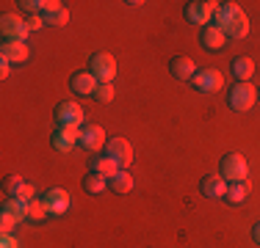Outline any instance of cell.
Segmentation results:
<instances>
[{
  "label": "cell",
  "instance_id": "obj_1",
  "mask_svg": "<svg viewBox=\"0 0 260 248\" xmlns=\"http://www.w3.org/2000/svg\"><path fill=\"white\" fill-rule=\"evenodd\" d=\"M213 25L227 36V39H244V36L249 33V17H246V11L241 9L238 3H230V0L216 6Z\"/></svg>",
  "mask_w": 260,
  "mask_h": 248
},
{
  "label": "cell",
  "instance_id": "obj_2",
  "mask_svg": "<svg viewBox=\"0 0 260 248\" xmlns=\"http://www.w3.org/2000/svg\"><path fill=\"white\" fill-rule=\"evenodd\" d=\"M219 177L224 179L227 185L230 182H244L249 177V166H246V157L238 152H227L224 157L219 160Z\"/></svg>",
  "mask_w": 260,
  "mask_h": 248
},
{
  "label": "cell",
  "instance_id": "obj_3",
  "mask_svg": "<svg viewBox=\"0 0 260 248\" xmlns=\"http://www.w3.org/2000/svg\"><path fill=\"white\" fill-rule=\"evenodd\" d=\"M255 102H257V89L252 83H235L227 94V108L235 110V113H246Z\"/></svg>",
  "mask_w": 260,
  "mask_h": 248
},
{
  "label": "cell",
  "instance_id": "obj_4",
  "mask_svg": "<svg viewBox=\"0 0 260 248\" xmlns=\"http://www.w3.org/2000/svg\"><path fill=\"white\" fill-rule=\"evenodd\" d=\"M53 116H55V121H58V127H75V130H80L86 124L83 121L86 113H83V108H80L75 99H61V102L55 105Z\"/></svg>",
  "mask_w": 260,
  "mask_h": 248
},
{
  "label": "cell",
  "instance_id": "obj_5",
  "mask_svg": "<svg viewBox=\"0 0 260 248\" xmlns=\"http://www.w3.org/2000/svg\"><path fill=\"white\" fill-rule=\"evenodd\" d=\"M216 6L219 3H213V0H191V3H185L183 14H185V20H188L191 25L205 28V25H210V20H213Z\"/></svg>",
  "mask_w": 260,
  "mask_h": 248
},
{
  "label": "cell",
  "instance_id": "obj_6",
  "mask_svg": "<svg viewBox=\"0 0 260 248\" xmlns=\"http://www.w3.org/2000/svg\"><path fill=\"white\" fill-rule=\"evenodd\" d=\"M105 157H111L119 169H130V163H133V146H130L127 138H122V135H116V138H108L105 141Z\"/></svg>",
  "mask_w": 260,
  "mask_h": 248
},
{
  "label": "cell",
  "instance_id": "obj_7",
  "mask_svg": "<svg viewBox=\"0 0 260 248\" xmlns=\"http://www.w3.org/2000/svg\"><path fill=\"white\" fill-rule=\"evenodd\" d=\"M89 72L94 74L97 83H111L116 77V58L111 53H94L89 61Z\"/></svg>",
  "mask_w": 260,
  "mask_h": 248
},
{
  "label": "cell",
  "instance_id": "obj_8",
  "mask_svg": "<svg viewBox=\"0 0 260 248\" xmlns=\"http://www.w3.org/2000/svg\"><path fill=\"white\" fill-rule=\"evenodd\" d=\"M0 30H3V39H9V42H25L30 33L25 20L20 14H9V11L0 17Z\"/></svg>",
  "mask_w": 260,
  "mask_h": 248
},
{
  "label": "cell",
  "instance_id": "obj_9",
  "mask_svg": "<svg viewBox=\"0 0 260 248\" xmlns=\"http://www.w3.org/2000/svg\"><path fill=\"white\" fill-rule=\"evenodd\" d=\"M191 86H194L200 94H216V91H221V86H224V77H221L219 69H200L191 77Z\"/></svg>",
  "mask_w": 260,
  "mask_h": 248
},
{
  "label": "cell",
  "instance_id": "obj_10",
  "mask_svg": "<svg viewBox=\"0 0 260 248\" xmlns=\"http://www.w3.org/2000/svg\"><path fill=\"white\" fill-rule=\"evenodd\" d=\"M105 130L100 127V124H91V121H86L83 127H80V149H86V152H97V149H103L105 146Z\"/></svg>",
  "mask_w": 260,
  "mask_h": 248
},
{
  "label": "cell",
  "instance_id": "obj_11",
  "mask_svg": "<svg viewBox=\"0 0 260 248\" xmlns=\"http://www.w3.org/2000/svg\"><path fill=\"white\" fill-rule=\"evenodd\" d=\"M94 89H97V80H94V74H91L89 69L72 72V77H70V91H72V94L91 97V94H94Z\"/></svg>",
  "mask_w": 260,
  "mask_h": 248
},
{
  "label": "cell",
  "instance_id": "obj_12",
  "mask_svg": "<svg viewBox=\"0 0 260 248\" xmlns=\"http://www.w3.org/2000/svg\"><path fill=\"white\" fill-rule=\"evenodd\" d=\"M50 144H53L55 152H72V149L80 144V130H75V127H58L53 133Z\"/></svg>",
  "mask_w": 260,
  "mask_h": 248
},
{
  "label": "cell",
  "instance_id": "obj_13",
  "mask_svg": "<svg viewBox=\"0 0 260 248\" xmlns=\"http://www.w3.org/2000/svg\"><path fill=\"white\" fill-rule=\"evenodd\" d=\"M42 201L47 204V210H50V215H64L67 210H70V193H67L64 188H50L42 193Z\"/></svg>",
  "mask_w": 260,
  "mask_h": 248
},
{
  "label": "cell",
  "instance_id": "obj_14",
  "mask_svg": "<svg viewBox=\"0 0 260 248\" xmlns=\"http://www.w3.org/2000/svg\"><path fill=\"white\" fill-rule=\"evenodd\" d=\"M224 42H227V36L221 33L213 22L205 25V28L200 30V47L205 50V53H219V50L224 47Z\"/></svg>",
  "mask_w": 260,
  "mask_h": 248
},
{
  "label": "cell",
  "instance_id": "obj_15",
  "mask_svg": "<svg viewBox=\"0 0 260 248\" xmlns=\"http://www.w3.org/2000/svg\"><path fill=\"white\" fill-rule=\"evenodd\" d=\"M0 58H6L9 64H25V61L30 58V50H28L25 42H9V39H3Z\"/></svg>",
  "mask_w": 260,
  "mask_h": 248
},
{
  "label": "cell",
  "instance_id": "obj_16",
  "mask_svg": "<svg viewBox=\"0 0 260 248\" xmlns=\"http://www.w3.org/2000/svg\"><path fill=\"white\" fill-rule=\"evenodd\" d=\"M169 72L175 80H191L200 69H197L194 58H188V55H175V58L169 61Z\"/></svg>",
  "mask_w": 260,
  "mask_h": 248
},
{
  "label": "cell",
  "instance_id": "obj_17",
  "mask_svg": "<svg viewBox=\"0 0 260 248\" xmlns=\"http://www.w3.org/2000/svg\"><path fill=\"white\" fill-rule=\"evenodd\" d=\"M200 193L205 198H224L227 182L219 177V174H208V177H202V182H200Z\"/></svg>",
  "mask_w": 260,
  "mask_h": 248
},
{
  "label": "cell",
  "instance_id": "obj_18",
  "mask_svg": "<svg viewBox=\"0 0 260 248\" xmlns=\"http://www.w3.org/2000/svg\"><path fill=\"white\" fill-rule=\"evenodd\" d=\"M230 72H233L235 83H249L252 74H255V61L249 55H238V58L230 61Z\"/></svg>",
  "mask_w": 260,
  "mask_h": 248
},
{
  "label": "cell",
  "instance_id": "obj_19",
  "mask_svg": "<svg viewBox=\"0 0 260 248\" xmlns=\"http://www.w3.org/2000/svg\"><path fill=\"white\" fill-rule=\"evenodd\" d=\"M249 190H252V185L246 182H230L227 185V193H224V201L230 204V207H238V204H244V198L249 196Z\"/></svg>",
  "mask_w": 260,
  "mask_h": 248
},
{
  "label": "cell",
  "instance_id": "obj_20",
  "mask_svg": "<svg viewBox=\"0 0 260 248\" xmlns=\"http://www.w3.org/2000/svg\"><path fill=\"white\" fill-rule=\"evenodd\" d=\"M108 190H114V193H119V196H125L133 190V177H130V171L125 169H119L114 174V177L108 179Z\"/></svg>",
  "mask_w": 260,
  "mask_h": 248
},
{
  "label": "cell",
  "instance_id": "obj_21",
  "mask_svg": "<svg viewBox=\"0 0 260 248\" xmlns=\"http://www.w3.org/2000/svg\"><path fill=\"white\" fill-rule=\"evenodd\" d=\"M116 171H119V166H116L111 157H91L89 160V174H100V177L111 179Z\"/></svg>",
  "mask_w": 260,
  "mask_h": 248
},
{
  "label": "cell",
  "instance_id": "obj_22",
  "mask_svg": "<svg viewBox=\"0 0 260 248\" xmlns=\"http://www.w3.org/2000/svg\"><path fill=\"white\" fill-rule=\"evenodd\" d=\"M17 6H22V9L28 11V14H45V11H50V9H58V0H20Z\"/></svg>",
  "mask_w": 260,
  "mask_h": 248
},
{
  "label": "cell",
  "instance_id": "obj_23",
  "mask_svg": "<svg viewBox=\"0 0 260 248\" xmlns=\"http://www.w3.org/2000/svg\"><path fill=\"white\" fill-rule=\"evenodd\" d=\"M42 20H45V25H53V28H64L67 22H70V11L64 9V6H58V9H50L42 14Z\"/></svg>",
  "mask_w": 260,
  "mask_h": 248
},
{
  "label": "cell",
  "instance_id": "obj_24",
  "mask_svg": "<svg viewBox=\"0 0 260 248\" xmlns=\"http://www.w3.org/2000/svg\"><path fill=\"white\" fill-rule=\"evenodd\" d=\"M45 218H50V210H47V204L42 201V196L34 198V201H28V221L42 223Z\"/></svg>",
  "mask_w": 260,
  "mask_h": 248
},
{
  "label": "cell",
  "instance_id": "obj_25",
  "mask_svg": "<svg viewBox=\"0 0 260 248\" xmlns=\"http://www.w3.org/2000/svg\"><path fill=\"white\" fill-rule=\"evenodd\" d=\"M3 213H9L11 218L22 221V218H28V201H20V198H6V201H3Z\"/></svg>",
  "mask_w": 260,
  "mask_h": 248
},
{
  "label": "cell",
  "instance_id": "obj_26",
  "mask_svg": "<svg viewBox=\"0 0 260 248\" xmlns=\"http://www.w3.org/2000/svg\"><path fill=\"white\" fill-rule=\"evenodd\" d=\"M105 188H108V179L100 177V174H86V177H83V190H86V193L97 196V193H103Z\"/></svg>",
  "mask_w": 260,
  "mask_h": 248
},
{
  "label": "cell",
  "instance_id": "obj_27",
  "mask_svg": "<svg viewBox=\"0 0 260 248\" xmlns=\"http://www.w3.org/2000/svg\"><path fill=\"white\" fill-rule=\"evenodd\" d=\"M114 94H116V91H114V86H111V83H97V89H94V94H91V97H94L100 105H108L111 99H114Z\"/></svg>",
  "mask_w": 260,
  "mask_h": 248
},
{
  "label": "cell",
  "instance_id": "obj_28",
  "mask_svg": "<svg viewBox=\"0 0 260 248\" xmlns=\"http://www.w3.org/2000/svg\"><path fill=\"white\" fill-rule=\"evenodd\" d=\"M9 198H20V201H34V198H36V190H34V185L22 182L20 188H17V190H14V193H11Z\"/></svg>",
  "mask_w": 260,
  "mask_h": 248
},
{
  "label": "cell",
  "instance_id": "obj_29",
  "mask_svg": "<svg viewBox=\"0 0 260 248\" xmlns=\"http://www.w3.org/2000/svg\"><path fill=\"white\" fill-rule=\"evenodd\" d=\"M20 185H22V177H17V174H9V177L3 179V190H6L9 196L14 193V190L20 188Z\"/></svg>",
  "mask_w": 260,
  "mask_h": 248
},
{
  "label": "cell",
  "instance_id": "obj_30",
  "mask_svg": "<svg viewBox=\"0 0 260 248\" xmlns=\"http://www.w3.org/2000/svg\"><path fill=\"white\" fill-rule=\"evenodd\" d=\"M17 223H20V221H17V218H11L9 213H0V229H3V234H11V232H14V226H17Z\"/></svg>",
  "mask_w": 260,
  "mask_h": 248
},
{
  "label": "cell",
  "instance_id": "obj_31",
  "mask_svg": "<svg viewBox=\"0 0 260 248\" xmlns=\"http://www.w3.org/2000/svg\"><path fill=\"white\" fill-rule=\"evenodd\" d=\"M25 25H28V30H39L42 25H45V20H42L39 14H30L28 20H25Z\"/></svg>",
  "mask_w": 260,
  "mask_h": 248
},
{
  "label": "cell",
  "instance_id": "obj_32",
  "mask_svg": "<svg viewBox=\"0 0 260 248\" xmlns=\"http://www.w3.org/2000/svg\"><path fill=\"white\" fill-rule=\"evenodd\" d=\"M0 248H20L14 234H3V240H0Z\"/></svg>",
  "mask_w": 260,
  "mask_h": 248
},
{
  "label": "cell",
  "instance_id": "obj_33",
  "mask_svg": "<svg viewBox=\"0 0 260 248\" xmlns=\"http://www.w3.org/2000/svg\"><path fill=\"white\" fill-rule=\"evenodd\" d=\"M9 69H11V64L6 58H0V77H9V74H11Z\"/></svg>",
  "mask_w": 260,
  "mask_h": 248
},
{
  "label": "cell",
  "instance_id": "obj_34",
  "mask_svg": "<svg viewBox=\"0 0 260 248\" xmlns=\"http://www.w3.org/2000/svg\"><path fill=\"white\" fill-rule=\"evenodd\" d=\"M252 240L260 245V223H255V226H252Z\"/></svg>",
  "mask_w": 260,
  "mask_h": 248
},
{
  "label": "cell",
  "instance_id": "obj_35",
  "mask_svg": "<svg viewBox=\"0 0 260 248\" xmlns=\"http://www.w3.org/2000/svg\"><path fill=\"white\" fill-rule=\"evenodd\" d=\"M257 99H260V89H257Z\"/></svg>",
  "mask_w": 260,
  "mask_h": 248
}]
</instances>
